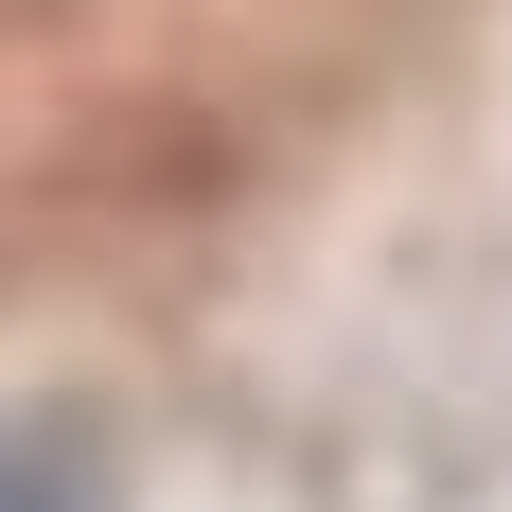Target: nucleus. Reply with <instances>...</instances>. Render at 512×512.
<instances>
[{"instance_id":"f257e3e1","label":"nucleus","mask_w":512,"mask_h":512,"mask_svg":"<svg viewBox=\"0 0 512 512\" xmlns=\"http://www.w3.org/2000/svg\"><path fill=\"white\" fill-rule=\"evenodd\" d=\"M0 512H71V495H53V460H18V442H0Z\"/></svg>"}]
</instances>
